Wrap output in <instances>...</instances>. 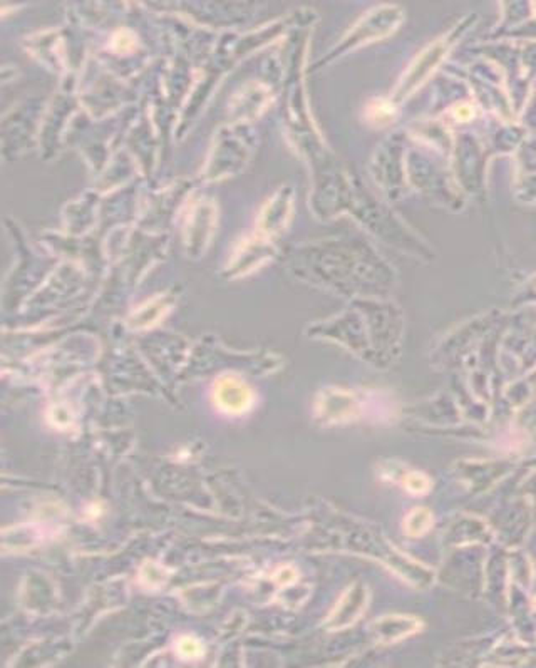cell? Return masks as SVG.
Instances as JSON below:
<instances>
[{
  "label": "cell",
  "instance_id": "6da1fadb",
  "mask_svg": "<svg viewBox=\"0 0 536 668\" xmlns=\"http://www.w3.org/2000/svg\"><path fill=\"white\" fill-rule=\"evenodd\" d=\"M213 399L217 407L225 414H243L252 406V390L242 381L233 377H226L218 381L214 386Z\"/></svg>",
  "mask_w": 536,
  "mask_h": 668
},
{
  "label": "cell",
  "instance_id": "7a4b0ae2",
  "mask_svg": "<svg viewBox=\"0 0 536 668\" xmlns=\"http://www.w3.org/2000/svg\"><path fill=\"white\" fill-rule=\"evenodd\" d=\"M178 653L181 655L183 658H198L201 653H203V648H201L200 641L191 639V636H183V639L178 640Z\"/></svg>",
  "mask_w": 536,
  "mask_h": 668
}]
</instances>
